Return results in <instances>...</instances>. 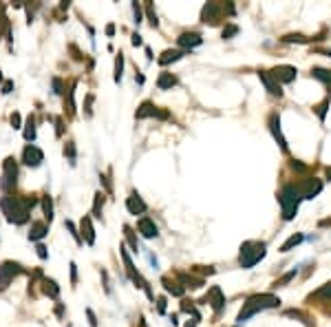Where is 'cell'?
<instances>
[{
  "label": "cell",
  "mask_w": 331,
  "mask_h": 327,
  "mask_svg": "<svg viewBox=\"0 0 331 327\" xmlns=\"http://www.w3.org/2000/svg\"><path fill=\"white\" fill-rule=\"evenodd\" d=\"M69 5H71L69 0H62V3H60V9H62V11H64V9H69Z\"/></svg>",
  "instance_id": "obj_54"
},
{
  "label": "cell",
  "mask_w": 331,
  "mask_h": 327,
  "mask_svg": "<svg viewBox=\"0 0 331 327\" xmlns=\"http://www.w3.org/2000/svg\"><path fill=\"white\" fill-rule=\"evenodd\" d=\"M18 184V164L13 157H7L3 161V190L11 192Z\"/></svg>",
  "instance_id": "obj_5"
},
{
  "label": "cell",
  "mask_w": 331,
  "mask_h": 327,
  "mask_svg": "<svg viewBox=\"0 0 331 327\" xmlns=\"http://www.w3.org/2000/svg\"><path fill=\"white\" fill-rule=\"evenodd\" d=\"M157 310H159V314H164V312H166V299H164V296H159V299H157Z\"/></svg>",
  "instance_id": "obj_47"
},
{
  "label": "cell",
  "mask_w": 331,
  "mask_h": 327,
  "mask_svg": "<svg viewBox=\"0 0 331 327\" xmlns=\"http://www.w3.org/2000/svg\"><path fill=\"white\" fill-rule=\"evenodd\" d=\"M296 69H294V66H287V64H281V66H276L274 71H271V76H274L276 80H278V84H289V82H294L296 80Z\"/></svg>",
  "instance_id": "obj_13"
},
{
  "label": "cell",
  "mask_w": 331,
  "mask_h": 327,
  "mask_svg": "<svg viewBox=\"0 0 331 327\" xmlns=\"http://www.w3.org/2000/svg\"><path fill=\"white\" fill-rule=\"evenodd\" d=\"M71 283H73V285L77 283V270H75V263H71Z\"/></svg>",
  "instance_id": "obj_48"
},
{
  "label": "cell",
  "mask_w": 331,
  "mask_h": 327,
  "mask_svg": "<svg viewBox=\"0 0 331 327\" xmlns=\"http://www.w3.org/2000/svg\"><path fill=\"white\" fill-rule=\"evenodd\" d=\"M130 42L135 44V47H142V44H144V42H142V35H139V33H132V40H130Z\"/></svg>",
  "instance_id": "obj_50"
},
{
  "label": "cell",
  "mask_w": 331,
  "mask_h": 327,
  "mask_svg": "<svg viewBox=\"0 0 331 327\" xmlns=\"http://www.w3.org/2000/svg\"><path fill=\"white\" fill-rule=\"evenodd\" d=\"M174 84H177V78L172 76V73H159L157 86L161 88V91H166V88H172Z\"/></svg>",
  "instance_id": "obj_24"
},
{
  "label": "cell",
  "mask_w": 331,
  "mask_h": 327,
  "mask_svg": "<svg viewBox=\"0 0 331 327\" xmlns=\"http://www.w3.org/2000/svg\"><path fill=\"white\" fill-rule=\"evenodd\" d=\"M223 13H225V5L208 3L201 11V22H205V25H217L219 20H223Z\"/></svg>",
  "instance_id": "obj_6"
},
{
  "label": "cell",
  "mask_w": 331,
  "mask_h": 327,
  "mask_svg": "<svg viewBox=\"0 0 331 327\" xmlns=\"http://www.w3.org/2000/svg\"><path fill=\"white\" fill-rule=\"evenodd\" d=\"M86 316H88V325H91V327H98V318H95L93 310H86Z\"/></svg>",
  "instance_id": "obj_45"
},
{
  "label": "cell",
  "mask_w": 331,
  "mask_h": 327,
  "mask_svg": "<svg viewBox=\"0 0 331 327\" xmlns=\"http://www.w3.org/2000/svg\"><path fill=\"white\" fill-rule=\"evenodd\" d=\"M80 230H82V241L93 245L95 243V230H93V224H91V217H84L82 221H80Z\"/></svg>",
  "instance_id": "obj_18"
},
{
  "label": "cell",
  "mask_w": 331,
  "mask_h": 327,
  "mask_svg": "<svg viewBox=\"0 0 331 327\" xmlns=\"http://www.w3.org/2000/svg\"><path fill=\"white\" fill-rule=\"evenodd\" d=\"M281 120H278V115L276 113H271V117H269V129H271V135L276 137V142H278V146L283 148V151H287V142H285V137H283V133H281Z\"/></svg>",
  "instance_id": "obj_16"
},
{
  "label": "cell",
  "mask_w": 331,
  "mask_h": 327,
  "mask_svg": "<svg viewBox=\"0 0 331 327\" xmlns=\"http://www.w3.org/2000/svg\"><path fill=\"white\" fill-rule=\"evenodd\" d=\"M300 199H303V197L298 195V188H296V186H291V184L283 186L281 195H278V202H281V208H283V219H285V221H289V219L296 217Z\"/></svg>",
  "instance_id": "obj_4"
},
{
  "label": "cell",
  "mask_w": 331,
  "mask_h": 327,
  "mask_svg": "<svg viewBox=\"0 0 331 327\" xmlns=\"http://www.w3.org/2000/svg\"><path fill=\"white\" fill-rule=\"evenodd\" d=\"M13 91V80H7V82H3V93L5 95H9Z\"/></svg>",
  "instance_id": "obj_44"
},
{
  "label": "cell",
  "mask_w": 331,
  "mask_h": 327,
  "mask_svg": "<svg viewBox=\"0 0 331 327\" xmlns=\"http://www.w3.org/2000/svg\"><path fill=\"white\" fill-rule=\"evenodd\" d=\"M126 208H128V212H130V214H135V217H137V214H144L146 210H148V206H146V202L137 195V192H130V197L126 199Z\"/></svg>",
  "instance_id": "obj_14"
},
{
  "label": "cell",
  "mask_w": 331,
  "mask_h": 327,
  "mask_svg": "<svg viewBox=\"0 0 331 327\" xmlns=\"http://www.w3.org/2000/svg\"><path fill=\"white\" fill-rule=\"evenodd\" d=\"M283 40H285V42H307V38H305V35H300V33H298V35H294V33H291V35H285Z\"/></svg>",
  "instance_id": "obj_41"
},
{
  "label": "cell",
  "mask_w": 331,
  "mask_h": 327,
  "mask_svg": "<svg viewBox=\"0 0 331 327\" xmlns=\"http://www.w3.org/2000/svg\"><path fill=\"white\" fill-rule=\"evenodd\" d=\"M25 270H22L20 263H13V261H5L0 263V289H7V285L11 283L13 277H18V274H22Z\"/></svg>",
  "instance_id": "obj_7"
},
{
  "label": "cell",
  "mask_w": 331,
  "mask_h": 327,
  "mask_svg": "<svg viewBox=\"0 0 331 327\" xmlns=\"http://www.w3.org/2000/svg\"><path fill=\"white\" fill-rule=\"evenodd\" d=\"M40 202L35 197H11L7 195L0 199V208H3V212L7 214V221L9 224H16V226H22L29 221V214L35 206Z\"/></svg>",
  "instance_id": "obj_1"
},
{
  "label": "cell",
  "mask_w": 331,
  "mask_h": 327,
  "mask_svg": "<svg viewBox=\"0 0 331 327\" xmlns=\"http://www.w3.org/2000/svg\"><path fill=\"white\" fill-rule=\"evenodd\" d=\"M278 305H281V299L274 294H254L243 303V310L239 312V323H245L247 318H252L256 312H261V310H271Z\"/></svg>",
  "instance_id": "obj_2"
},
{
  "label": "cell",
  "mask_w": 331,
  "mask_h": 327,
  "mask_svg": "<svg viewBox=\"0 0 331 327\" xmlns=\"http://www.w3.org/2000/svg\"><path fill=\"white\" fill-rule=\"evenodd\" d=\"M25 139H27V142H33V139H35V120H33V115L27 117V124H25Z\"/></svg>",
  "instance_id": "obj_27"
},
{
  "label": "cell",
  "mask_w": 331,
  "mask_h": 327,
  "mask_svg": "<svg viewBox=\"0 0 331 327\" xmlns=\"http://www.w3.org/2000/svg\"><path fill=\"white\" fill-rule=\"evenodd\" d=\"M71 53H73V60H84V56L82 53H80V51H77V47H75V44H71Z\"/></svg>",
  "instance_id": "obj_46"
},
{
  "label": "cell",
  "mask_w": 331,
  "mask_h": 327,
  "mask_svg": "<svg viewBox=\"0 0 331 327\" xmlns=\"http://www.w3.org/2000/svg\"><path fill=\"white\" fill-rule=\"evenodd\" d=\"M132 13H135V22H137V25H139V22H142V5H139V3H135V5H132Z\"/></svg>",
  "instance_id": "obj_40"
},
{
  "label": "cell",
  "mask_w": 331,
  "mask_h": 327,
  "mask_svg": "<svg viewBox=\"0 0 331 327\" xmlns=\"http://www.w3.org/2000/svg\"><path fill=\"white\" fill-rule=\"evenodd\" d=\"M239 33V27L237 25H227L223 27V38H232V35H237Z\"/></svg>",
  "instance_id": "obj_37"
},
{
  "label": "cell",
  "mask_w": 331,
  "mask_h": 327,
  "mask_svg": "<svg viewBox=\"0 0 331 327\" xmlns=\"http://www.w3.org/2000/svg\"><path fill=\"white\" fill-rule=\"evenodd\" d=\"M259 78H261V82L265 84V88H267L271 95H276V98H283V88H281V84H278V80L271 76V71H259Z\"/></svg>",
  "instance_id": "obj_11"
},
{
  "label": "cell",
  "mask_w": 331,
  "mask_h": 327,
  "mask_svg": "<svg viewBox=\"0 0 331 327\" xmlns=\"http://www.w3.org/2000/svg\"><path fill=\"white\" fill-rule=\"evenodd\" d=\"M91 106H93V95H86V104H84V111H86V115H88V117L93 115V108H91Z\"/></svg>",
  "instance_id": "obj_42"
},
{
  "label": "cell",
  "mask_w": 331,
  "mask_h": 327,
  "mask_svg": "<svg viewBox=\"0 0 331 327\" xmlns=\"http://www.w3.org/2000/svg\"><path fill=\"white\" fill-rule=\"evenodd\" d=\"M42 292L51 296V299H57V296H60V287H57L53 279H42Z\"/></svg>",
  "instance_id": "obj_21"
},
{
  "label": "cell",
  "mask_w": 331,
  "mask_h": 327,
  "mask_svg": "<svg viewBox=\"0 0 331 327\" xmlns=\"http://www.w3.org/2000/svg\"><path fill=\"white\" fill-rule=\"evenodd\" d=\"M122 73H124V56L120 53L117 56V60H115V82L122 80Z\"/></svg>",
  "instance_id": "obj_34"
},
{
  "label": "cell",
  "mask_w": 331,
  "mask_h": 327,
  "mask_svg": "<svg viewBox=\"0 0 331 327\" xmlns=\"http://www.w3.org/2000/svg\"><path fill=\"white\" fill-rule=\"evenodd\" d=\"M35 250H38V257H40V259H47V257H49V252H47V248H44L42 243H40V245H38V248H35Z\"/></svg>",
  "instance_id": "obj_49"
},
{
  "label": "cell",
  "mask_w": 331,
  "mask_h": 327,
  "mask_svg": "<svg viewBox=\"0 0 331 327\" xmlns=\"http://www.w3.org/2000/svg\"><path fill=\"white\" fill-rule=\"evenodd\" d=\"M115 33V25H108L106 27V35H113Z\"/></svg>",
  "instance_id": "obj_53"
},
{
  "label": "cell",
  "mask_w": 331,
  "mask_h": 327,
  "mask_svg": "<svg viewBox=\"0 0 331 327\" xmlns=\"http://www.w3.org/2000/svg\"><path fill=\"white\" fill-rule=\"evenodd\" d=\"M327 106H329V100H325L322 104H318V106H316V111H318V115H320V120H325V111H327Z\"/></svg>",
  "instance_id": "obj_43"
},
{
  "label": "cell",
  "mask_w": 331,
  "mask_h": 327,
  "mask_svg": "<svg viewBox=\"0 0 331 327\" xmlns=\"http://www.w3.org/2000/svg\"><path fill=\"white\" fill-rule=\"evenodd\" d=\"M137 228H139V232H142V237H146V239H152V237L159 234V228L154 226V221L150 217H142V219H139Z\"/></svg>",
  "instance_id": "obj_15"
},
{
  "label": "cell",
  "mask_w": 331,
  "mask_h": 327,
  "mask_svg": "<svg viewBox=\"0 0 331 327\" xmlns=\"http://www.w3.org/2000/svg\"><path fill=\"white\" fill-rule=\"evenodd\" d=\"M124 234H126V239H128V243H130L132 252H137V250H139V243H137V237H135V232H132V228H130V226H124Z\"/></svg>",
  "instance_id": "obj_30"
},
{
  "label": "cell",
  "mask_w": 331,
  "mask_h": 327,
  "mask_svg": "<svg viewBox=\"0 0 331 327\" xmlns=\"http://www.w3.org/2000/svg\"><path fill=\"white\" fill-rule=\"evenodd\" d=\"M135 80H137V84H144V76L139 73V76H135Z\"/></svg>",
  "instance_id": "obj_55"
},
{
  "label": "cell",
  "mask_w": 331,
  "mask_h": 327,
  "mask_svg": "<svg viewBox=\"0 0 331 327\" xmlns=\"http://www.w3.org/2000/svg\"><path fill=\"white\" fill-rule=\"evenodd\" d=\"M327 175H329V177H331V168H329V170H327Z\"/></svg>",
  "instance_id": "obj_57"
},
{
  "label": "cell",
  "mask_w": 331,
  "mask_h": 327,
  "mask_svg": "<svg viewBox=\"0 0 331 327\" xmlns=\"http://www.w3.org/2000/svg\"><path fill=\"white\" fill-rule=\"evenodd\" d=\"M201 42H203V38H201V33H197V31H186V33H181L179 38H177V44H179L183 51L194 49V47H199Z\"/></svg>",
  "instance_id": "obj_12"
},
{
  "label": "cell",
  "mask_w": 331,
  "mask_h": 327,
  "mask_svg": "<svg viewBox=\"0 0 331 327\" xmlns=\"http://www.w3.org/2000/svg\"><path fill=\"white\" fill-rule=\"evenodd\" d=\"M186 327H197V321H188V323H186Z\"/></svg>",
  "instance_id": "obj_56"
},
{
  "label": "cell",
  "mask_w": 331,
  "mask_h": 327,
  "mask_svg": "<svg viewBox=\"0 0 331 327\" xmlns=\"http://www.w3.org/2000/svg\"><path fill=\"white\" fill-rule=\"evenodd\" d=\"M203 303H208V305L215 310V312H221V310H223V305H225V296H223V292H221V287H219V285H212V287L208 289V294H205Z\"/></svg>",
  "instance_id": "obj_10"
},
{
  "label": "cell",
  "mask_w": 331,
  "mask_h": 327,
  "mask_svg": "<svg viewBox=\"0 0 331 327\" xmlns=\"http://www.w3.org/2000/svg\"><path fill=\"white\" fill-rule=\"evenodd\" d=\"M183 56H186V51H177V49L172 51V49H168V51H164V53L159 56V60H157V62H159L161 66H168L170 62H177V60H181Z\"/></svg>",
  "instance_id": "obj_19"
},
{
  "label": "cell",
  "mask_w": 331,
  "mask_h": 327,
  "mask_svg": "<svg viewBox=\"0 0 331 327\" xmlns=\"http://www.w3.org/2000/svg\"><path fill=\"white\" fill-rule=\"evenodd\" d=\"M64 155L69 157L71 166H75V144H73V142H66V146H64Z\"/></svg>",
  "instance_id": "obj_32"
},
{
  "label": "cell",
  "mask_w": 331,
  "mask_h": 327,
  "mask_svg": "<svg viewBox=\"0 0 331 327\" xmlns=\"http://www.w3.org/2000/svg\"><path fill=\"white\" fill-rule=\"evenodd\" d=\"M146 13H148V18H150V25H152V27H157V25H159V20H157V13L152 11V5H150V3H146Z\"/></svg>",
  "instance_id": "obj_36"
},
{
  "label": "cell",
  "mask_w": 331,
  "mask_h": 327,
  "mask_svg": "<svg viewBox=\"0 0 331 327\" xmlns=\"http://www.w3.org/2000/svg\"><path fill=\"white\" fill-rule=\"evenodd\" d=\"M154 113H157V106H154L152 102H144L142 106L137 108L135 117H137V120H146V117H154Z\"/></svg>",
  "instance_id": "obj_20"
},
{
  "label": "cell",
  "mask_w": 331,
  "mask_h": 327,
  "mask_svg": "<svg viewBox=\"0 0 331 327\" xmlns=\"http://www.w3.org/2000/svg\"><path fill=\"white\" fill-rule=\"evenodd\" d=\"M64 228H66V230H69V232L73 234V239H75L77 243H84V241H82V237H80V232H77V228H75V224H73V221H69V219H66V221H64Z\"/></svg>",
  "instance_id": "obj_33"
},
{
  "label": "cell",
  "mask_w": 331,
  "mask_h": 327,
  "mask_svg": "<svg viewBox=\"0 0 331 327\" xmlns=\"http://www.w3.org/2000/svg\"><path fill=\"white\" fill-rule=\"evenodd\" d=\"M177 277H179L181 285H186V287L197 289V287H201V285H203V279H194V277H190V274H177Z\"/></svg>",
  "instance_id": "obj_25"
},
{
  "label": "cell",
  "mask_w": 331,
  "mask_h": 327,
  "mask_svg": "<svg viewBox=\"0 0 331 327\" xmlns=\"http://www.w3.org/2000/svg\"><path fill=\"white\" fill-rule=\"evenodd\" d=\"M53 93L55 95H62L64 93V84H62L60 78H53Z\"/></svg>",
  "instance_id": "obj_38"
},
{
  "label": "cell",
  "mask_w": 331,
  "mask_h": 327,
  "mask_svg": "<svg viewBox=\"0 0 331 327\" xmlns=\"http://www.w3.org/2000/svg\"><path fill=\"white\" fill-rule=\"evenodd\" d=\"M296 188H298V195L303 197V199H314V197L322 190V181L316 179V177H309V179H303V181H300Z\"/></svg>",
  "instance_id": "obj_8"
},
{
  "label": "cell",
  "mask_w": 331,
  "mask_h": 327,
  "mask_svg": "<svg viewBox=\"0 0 331 327\" xmlns=\"http://www.w3.org/2000/svg\"><path fill=\"white\" fill-rule=\"evenodd\" d=\"M294 277H296V270H291V272H287V274H285V277H281V279H278V281H276V283H274V287H283L285 283H289V281H291Z\"/></svg>",
  "instance_id": "obj_35"
},
{
  "label": "cell",
  "mask_w": 331,
  "mask_h": 327,
  "mask_svg": "<svg viewBox=\"0 0 331 327\" xmlns=\"http://www.w3.org/2000/svg\"><path fill=\"white\" fill-rule=\"evenodd\" d=\"M9 122H11L13 129H22V117H20V113H11Z\"/></svg>",
  "instance_id": "obj_39"
},
{
  "label": "cell",
  "mask_w": 331,
  "mask_h": 327,
  "mask_svg": "<svg viewBox=\"0 0 331 327\" xmlns=\"http://www.w3.org/2000/svg\"><path fill=\"white\" fill-rule=\"evenodd\" d=\"M102 206H104V195L98 192V195H95V204H93V214L98 219H102Z\"/></svg>",
  "instance_id": "obj_31"
},
{
  "label": "cell",
  "mask_w": 331,
  "mask_h": 327,
  "mask_svg": "<svg viewBox=\"0 0 331 327\" xmlns=\"http://www.w3.org/2000/svg\"><path fill=\"white\" fill-rule=\"evenodd\" d=\"M22 161H25L29 168H38L40 164L44 161V153L40 151L38 146L27 144V146H25V151H22Z\"/></svg>",
  "instance_id": "obj_9"
},
{
  "label": "cell",
  "mask_w": 331,
  "mask_h": 327,
  "mask_svg": "<svg viewBox=\"0 0 331 327\" xmlns=\"http://www.w3.org/2000/svg\"><path fill=\"white\" fill-rule=\"evenodd\" d=\"M49 234V226L44 221H33L31 224V232H29V241H40Z\"/></svg>",
  "instance_id": "obj_17"
},
{
  "label": "cell",
  "mask_w": 331,
  "mask_h": 327,
  "mask_svg": "<svg viewBox=\"0 0 331 327\" xmlns=\"http://www.w3.org/2000/svg\"><path fill=\"white\" fill-rule=\"evenodd\" d=\"M55 316H57V318H62V316H64V307H62V305H57V307H55Z\"/></svg>",
  "instance_id": "obj_52"
},
{
  "label": "cell",
  "mask_w": 331,
  "mask_h": 327,
  "mask_svg": "<svg viewBox=\"0 0 331 327\" xmlns=\"http://www.w3.org/2000/svg\"><path fill=\"white\" fill-rule=\"evenodd\" d=\"M161 283H164L166 292H170L172 296H183V285H181V283H177V281L168 279V277H164V279H161Z\"/></svg>",
  "instance_id": "obj_22"
},
{
  "label": "cell",
  "mask_w": 331,
  "mask_h": 327,
  "mask_svg": "<svg viewBox=\"0 0 331 327\" xmlns=\"http://www.w3.org/2000/svg\"><path fill=\"white\" fill-rule=\"evenodd\" d=\"M303 239H305V237L303 234H291L289 237V239H287L283 245H281V252H289L291 248H294V245H298V243H303Z\"/></svg>",
  "instance_id": "obj_29"
},
{
  "label": "cell",
  "mask_w": 331,
  "mask_h": 327,
  "mask_svg": "<svg viewBox=\"0 0 331 327\" xmlns=\"http://www.w3.org/2000/svg\"><path fill=\"white\" fill-rule=\"evenodd\" d=\"M311 76H314L316 80L325 82L327 86H331V71H329V69H311Z\"/></svg>",
  "instance_id": "obj_28"
},
{
  "label": "cell",
  "mask_w": 331,
  "mask_h": 327,
  "mask_svg": "<svg viewBox=\"0 0 331 327\" xmlns=\"http://www.w3.org/2000/svg\"><path fill=\"white\" fill-rule=\"evenodd\" d=\"M55 124H57V137H62V133H64V124H62V120H60V117H57V120H55Z\"/></svg>",
  "instance_id": "obj_51"
},
{
  "label": "cell",
  "mask_w": 331,
  "mask_h": 327,
  "mask_svg": "<svg viewBox=\"0 0 331 327\" xmlns=\"http://www.w3.org/2000/svg\"><path fill=\"white\" fill-rule=\"evenodd\" d=\"M265 252H267V245L263 241H245L239 252V265L249 270V267H254L265 257Z\"/></svg>",
  "instance_id": "obj_3"
},
{
  "label": "cell",
  "mask_w": 331,
  "mask_h": 327,
  "mask_svg": "<svg viewBox=\"0 0 331 327\" xmlns=\"http://www.w3.org/2000/svg\"><path fill=\"white\" fill-rule=\"evenodd\" d=\"M66 111H69V115L75 113V84H73L69 91H66V102H64Z\"/></svg>",
  "instance_id": "obj_26"
},
{
  "label": "cell",
  "mask_w": 331,
  "mask_h": 327,
  "mask_svg": "<svg viewBox=\"0 0 331 327\" xmlns=\"http://www.w3.org/2000/svg\"><path fill=\"white\" fill-rule=\"evenodd\" d=\"M40 206H42V212H44V219L49 221H53V199H51L49 195H44L42 199H40Z\"/></svg>",
  "instance_id": "obj_23"
}]
</instances>
